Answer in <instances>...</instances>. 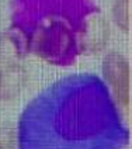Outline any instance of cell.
<instances>
[{
  "label": "cell",
  "mask_w": 132,
  "mask_h": 149,
  "mask_svg": "<svg viewBox=\"0 0 132 149\" xmlns=\"http://www.w3.org/2000/svg\"><path fill=\"white\" fill-rule=\"evenodd\" d=\"M103 74L111 86L117 103L122 108L129 107V86H131V70L129 63L117 51H110L103 61Z\"/></svg>",
  "instance_id": "6da1fadb"
},
{
  "label": "cell",
  "mask_w": 132,
  "mask_h": 149,
  "mask_svg": "<svg viewBox=\"0 0 132 149\" xmlns=\"http://www.w3.org/2000/svg\"><path fill=\"white\" fill-rule=\"evenodd\" d=\"M110 40V24L107 18L94 13L83 23L79 37V47L83 54H99L107 47Z\"/></svg>",
  "instance_id": "7a4b0ae2"
},
{
  "label": "cell",
  "mask_w": 132,
  "mask_h": 149,
  "mask_svg": "<svg viewBox=\"0 0 132 149\" xmlns=\"http://www.w3.org/2000/svg\"><path fill=\"white\" fill-rule=\"evenodd\" d=\"M23 58V54L18 48V44L14 37L4 34L0 37V62L4 65H10L13 69L18 68V63Z\"/></svg>",
  "instance_id": "3957f363"
},
{
  "label": "cell",
  "mask_w": 132,
  "mask_h": 149,
  "mask_svg": "<svg viewBox=\"0 0 132 149\" xmlns=\"http://www.w3.org/2000/svg\"><path fill=\"white\" fill-rule=\"evenodd\" d=\"M113 16L115 24L128 33L131 28V0H114Z\"/></svg>",
  "instance_id": "277c9868"
},
{
  "label": "cell",
  "mask_w": 132,
  "mask_h": 149,
  "mask_svg": "<svg viewBox=\"0 0 132 149\" xmlns=\"http://www.w3.org/2000/svg\"><path fill=\"white\" fill-rule=\"evenodd\" d=\"M0 149H8V148L6 146V145H4V143H3V142L0 141Z\"/></svg>",
  "instance_id": "5b68a950"
},
{
  "label": "cell",
  "mask_w": 132,
  "mask_h": 149,
  "mask_svg": "<svg viewBox=\"0 0 132 149\" xmlns=\"http://www.w3.org/2000/svg\"><path fill=\"white\" fill-rule=\"evenodd\" d=\"M1 77H3V73H1V69H0V84H1Z\"/></svg>",
  "instance_id": "8992f818"
}]
</instances>
